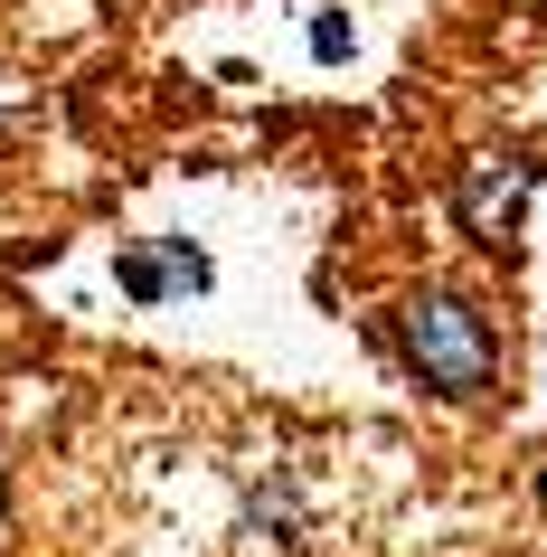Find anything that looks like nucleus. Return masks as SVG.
<instances>
[{"label":"nucleus","mask_w":547,"mask_h":557,"mask_svg":"<svg viewBox=\"0 0 547 557\" xmlns=\"http://www.w3.org/2000/svg\"><path fill=\"white\" fill-rule=\"evenodd\" d=\"M529 189H538V161H529V151H482V161H462V180H453V218H462V236L500 246V236L519 227Z\"/></svg>","instance_id":"2"},{"label":"nucleus","mask_w":547,"mask_h":557,"mask_svg":"<svg viewBox=\"0 0 547 557\" xmlns=\"http://www.w3.org/2000/svg\"><path fill=\"white\" fill-rule=\"evenodd\" d=\"M312 58H349V20H340V10H321V20H312Z\"/></svg>","instance_id":"4"},{"label":"nucleus","mask_w":547,"mask_h":557,"mask_svg":"<svg viewBox=\"0 0 547 557\" xmlns=\"http://www.w3.org/2000/svg\"><path fill=\"white\" fill-rule=\"evenodd\" d=\"M387 341H397V359L434 387V397H453V407L490 397V387H500V359H510L500 331H490V312L472 294H444V284L406 294L397 312H387Z\"/></svg>","instance_id":"1"},{"label":"nucleus","mask_w":547,"mask_h":557,"mask_svg":"<svg viewBox=\"0 0 547 557\" xmlns=\"http://www.w3.org/2000/svg\"><path fill=\"white\" fill-rule=\"evenodd\" d=\"M114 284H123V302H142V312H161V302H189V294H208L217 284V264L189 246V236H133L114 256Z\"/></svg>","instance_id":"3"}]
</instances>
